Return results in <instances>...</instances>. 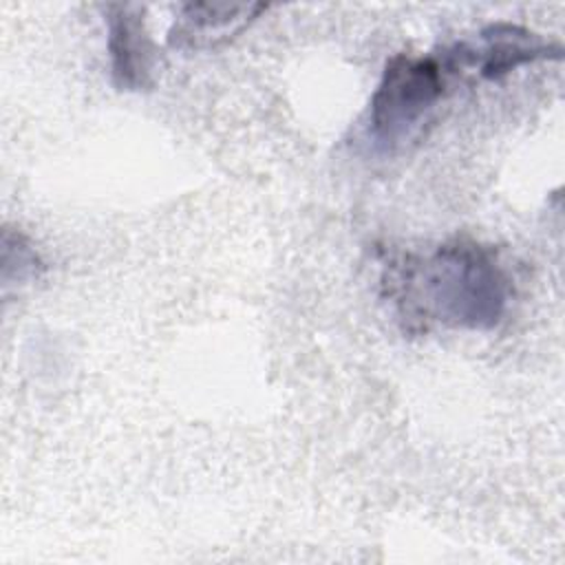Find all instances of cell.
I'll return each mask as SVG.
<instances>
[{
    "instance_id": "1",
    "label": "cell",
    "mask_w": 565,
    "mask_h": 565,
    "mask_svg": "<svg viewBox=\"0 0 565 565\" xmlns=\"http://www.w3.org/2000/svg\"><path fill=\"white\" fill-rule=\"evenodd\" d=\"M382 287L408 333L433 324L490 331L503 320L512 298V280L499 252L468 236L444 241L424 256L404 254L386 263Z\"/></svg>"
},
{
    "instance_id": "2",
    "label": "cell",
    "mask_w": 565,
    "mask_h": 565,
    "mask_svg": "<svg viewBox=\"0 0 565 565\" xmlns=\"http://www.w3.org/2000/svg\"><path fill=\"white\" fill-rule=\"evenodd\" d=\"M446 73L435 55L397 53L386 60L369 102V139L380 150H395L411 139L444 97Z\"/></svg>"
},
{
    "instance_id": "3",
    "label": "cell",
    "mask_w": 565,
    "mask_h": 565,
    "mask_svg": "<svg viewBox=\"0 0 565 565\" xmlns=\"http://www.w3.org/2000/svg\"><path fill=\"white\" fill-rule=\"evenodd\" d=\"M563 49L543 40L539 33L512 24L492 22L479 31V44L470 46L466 42L446 49L441 60L450 73L459 68H475L481 79H501L519 66L539 60H558Z\"/></svg>"
},
{
    "instance_id": "4",
    "label": "cell",
    "mask_w": 565,
    "mask_h": 565,
    "mask_svg": "<svg viewBox=\"0 0 565 565\" xmlns=\"http://www.w3.org/2000/svg\"><path fill=\"white\" fill-rule=\"evenodd\" d=\"M108 57L117 90H148L154 86V44L146 31L143 9L137 4H108Z\"/></svg>"
},
{
    "instance_id": "5",
    "label": "cell",
    "mask_w": 565,
    "mask_h": 565,
    "mask_svg": "<svg viewBox=\"0 0 565 565\" xmlns=\"http://www.w3.org/2000/svg\"><path fill=\"white\" fill-rule=\"evenodd\" d=\"M269 4L263 2H188L168 31L174 51H210L243 33Z\"/></svg>"
},
{
    "instance_id": "6",
    "label": "cell",
    "mask_w": 565,
    "mask_h": 565,
    "mask_svg": "<svg viewBox=\"0 0 565 565\" xmlns=\"http://www.w3.org/2000/svg\"><path fill=\"white\" fill-rule=\"evenodd\" d=\"M44 271V260L31 238L20 230H2V287L26 285Z\"/></svg>"
}]
</instances>
